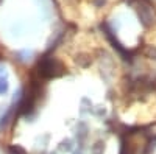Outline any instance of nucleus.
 Listing matches in <instances>:
<instances>
[{"label": "nucleus", "instance_id": "obj_3", "mask_svg": "<svg viewBox=\"0 0 156 154\" xmlns=\"http://www.w3.org/2000/svg\"><path fill=\"white\" fill-rule=\"evenodd\" d=\"M137 14H139V19L142 22L145 28H150L151 25L156 22V16H154V11H153V6L148 0H139L137 3Z\"/></svg>", "mask_w": 156, "mask_h": 154}, {"label": "nucleus", "instance_id": "obj_4", "mask_svg": "<svg viewBox=\"0 0 156 154\" xmlns=\"http://www.w3.org/2000/svg\"><path fill=\"white\" fill-rule=\"evenodd\" d=\"M144 56L156 61V47H153V45H147V47L144 48Z\"/></svg>", "mask_w": 156, "mask_h": 154}, {"label": "nucleus", "instance_id": "obj_1", "mask_svg": "<svg viewBox=\"0 0 156 154\" xmlns=\"http://www.w3.org/2000/svg\"><path fill=\"white\" fill-rule=\"evenodd\" d=\"M37 73L44 80L56 78V76L64 73V66L53 56H44L37 62Z\"/></svg>", "mask_w": 156, "mask_h": 154}, {"label": "nucleus", "instance_id": "obj_6", "mask_svg": "<svg viewBox=\"0 0 156 154\" xmlns=\"http://www.w3.org/2000/svg\"><path fill=\"white\" fill-rule=\"evenodd\" d=\"M9 151H11V154H25L23 148H20L19 145H16V146H11V148H9Z\"/></svg>", "mask_w": 156, "mask_h": 154}, {"label": "nucleus", "instance_id": "obj_2", "mask_svg": "<svg viewBox=\"0 0 156 154\" xmlns=\"http://www.w3.org/2000/svg\"><path fill=\"white\" fill-rule=\"evenodd\" d=\"M37 97H39V84L37 81H31L28 84V89H27V92H25L20 98V103H19V106H17V112L20 115H27L30 114L34 106H36V101H37Z\"/></svg>", "mask_w": 156, "mask_h": 154}, {"label": "nucleus", "instance_id": "obj_5", "mask_svg": "<svg viewBox=\"0 0 156 154\" xmlns=\"http://www.w3.org/2000/svg\"><path fill=\"white\" fill-rule=\"evenodd\" d=\"M8 87H9L8 80L6 78H0V95H5L8 92Z\"/></svg>", "mask_w": 156, "mask_h": 154}]
</instances>
